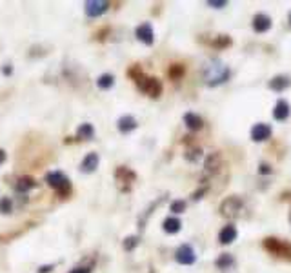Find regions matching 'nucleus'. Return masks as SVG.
Listing matches in <instances>:
<instances>
[{
  "mask_svg": "<svg viewBox=\"0 0 291 273\" xmlns=\"http://www.w3.org/2000/svg\"><path fill=\"white\" fill-rule=\"evenodd\" d=\"M273 117L277 120H286L290 117V104L286 101H279L273 107Z\"/></svg>",
  "mask_w": 291,
  "mask_h": 273,
  "instance_id": "2eb2a0df",
  "label": "nucleus"
},
{
  "mask_svg": "<svg viewBox=\"0 0 291 273\" xmlns=\"http://www.w3.org/2000/svg\"><path fill=\"white\" fill-rule=\"evenodd\" d=\"M237 235H238V232H237V226H233V224H227V226H224L222 230H220V233H219V240H220V244H231L235 239H237Z\"/></svg>",
  "mask_w": 291,
  "mask_h": 273,
  "instance_id": "9b49d317",
  "label": "nucleus"
},
{
  "mask_svg": "<svg viewBox=\"0 0 291 273\" xmlns=\"http://www.w3.org/2000/svg\"><path fill=\"white\" fill-rule=\"evenodd\" d=\"M180 226H182V222L177 217H167L164 220V232L169 233V235H175V233L180 232Z\"/></svg>",
  "mask_w": 291,
  "mask_h": 273,
  "instance_id": "f3484780",
  "label": "nucleus"
},
{
  "mask_svg": "<svg viewBox=\"0 0 291 273\" xmlns=\"http://www.w3.org/2000/svg\"><path fill=\"white\" fill-rule=\"evenodd\" d=\"M175 259H177L178 264H184V266H190L193 262L196 261V255H195V249L191 248L190 244H182L180 248L177 249V253H175Z\"/></svg>",
  "mask_w": 291,
  "mask_h": 273,
  "instance_id": "6e6552de",
  "label": "nucleus"
},
{
  "mask_svg": "<svg viewBox=\"0 0 291 273\" xmlns=\"http://www.w3.org/2000/svg\"><path fill=\"white\" fill-rule=\"evenodd\" d=\"M137 244H138V237H128L124 240V248L128 249V251H131V249L135 248Z\"/></svg>",
  "mask_w": 291,
  "mask_h": 273,
  "instance_id": "393cba45",
  "label": "nucleus"
},
{
  "mask_svg": "<svg viewBox=\"0 0 291 273\" xmlns=\"http://www.w3.org/2000/svg\"><path fill=\"white\" fill-rule=\"evenodd\" d=\"M182 71H184V69H182L180 66H173L171 71H169V75H171V77H178V75H180Z\"/></svg>",
  "mask_w": 291,
  "mask_h": 273,
  "instance_id": "bb28decb",
  "label": "nucleus"
},
{
  "mask_svg": "<svg viewBox=\"0 0 291 273\" xmlns=\"http://www.w3.org/2000/svg\"><path fill=\"white\" fill-rule=\"evenodd\" d=\"M231 71L222 60L213 59L209 60L206 68H204V82L208 86H219V84H224L229 78Z\"/></svg>",
  "mask_w": 291,
  "mask_h": 273,
  "instance_id": "f257e3e1",
  "label": "nucleus"
},
{
  "mask_svg": "<svg viewBox=\"0 0 291 273\" xmlns=\"http://www.w3.org/2000/svg\"><path fill=\"white\" fill-rule=\"evenodd\" d=\"M184 122H186V126L190 128V130H200L202 128V119L198 117V115H195V113H186L184 115Z\"/></svg>",
  "mask_w": 291,
  "mask_h": 273,
  "instance_id": "a211bd4d",
  "label": "nucleus"
},
{
  "mask_svg": "<svg viewBox=\"0 0 291 273\" xmlns=\"http://www.w3.org/2000/svg\"><path fill=\"white\" fill-rule=\"evenodd\" d=\"M208 6L215 7V9H222V7L227 6V2H226V0H209Z\"/></svg>",
  "mask_w": 291,
  "mask_h": 273,
  "instance_id": "a878e982",
  "label": "nucleus"
},
{
  "mask_svg": "<svg viewBox=\"0 0 291 273\" xmlns=\"http://www.w3.org/2000/svg\"><path fill=\"white\" fill-rule=\"evenodd\" d=\"M186 209V202L184 201H175L171 204V211L173 213H182Z\"/></svg>",
  "mask_w": 291,
  "mask_h": 273,
  "instance_id": "b1692460",
  "label": "nucleus"
},
{
  "mask_svg": "<svg viewBox=\"0 0 291 273\" xmlns=\"http://www.w3.org/2000/svg\"><path fill=\"white\" fill-rule=\"evenodd\" d=\"M259 171L260 173H271V168L267 166V164H260V166H259Z\"/></svg>",
  "mask_w": 291,
  "mask_h": 273,
  "instance_id": "c85d7f7f",
  "label": "nucleus"
},
{
  "mask_svg": "<svg viewBox=\"0 0 291 273\" xmlns=\"http://www.w3.org/2000/svg\"><path fill=\"white\" fill-rule=\"evenodd\" d=\"M91 270L89 268H86V266H82V268H75V270H71L69 273H89Z\"/></svg>",
  "mask_w": 291,
  "mask_h": 273,
  "instance_id": "cd10ccee",
  "label": "nucleus"
},
{
  "mask_svg": "<svg viewBox=\"0 0 291 273\" xmlns=\"http://www.w3.org/2000/svg\"><path fill=\"white\" fill-rule=\"evenodd\" d=\"M137 38L140 42H144L146 46H151L155 42V35H153V28L151 24H142L137 28Z\"/></svg>",
  "mask_w": 291,
  "mask_h": 273,
  "instance_id": "f8f14e48",
  "label": "nucleus"
},
{
  "mask_svg": "<svg viewBox=\"0 0 291 273\" xmlns=\"http://www.w3.org/2000/svg\"><path fill=\"white\" fill-rule=\"evenodd\" d=\"M220 213L226 219H238L244 215V202L238 197H227L226 201L220 204Z\"/></svg>",
  "mask_w": 291,
  "mask_h": 273,
  "instance_id": "f03ea898",
  "label": "nucleus"
},
{
  "mask_svg": "<svg viewBox=\"0 0 291 273\" xmlns=\"http://www.w3.org/2000/svg\"><path fill=\"white\" fill-rule=\"evenodd\" d=\"M290 220H291V213H290Z\"/></svg>",
  "mask_w": 291,
  "mask_h": 273,
  "instance_id": "72a5a7b5",
  "label": "nucleus"
},
{
  "mask_svg": "<svg viewBox=\"0 0 291 273\" xmlns=\"http://www.w3.org/2000/svg\"><path fill=\"white\" fill-rule=\"evenodd\" d=\"M117 126H119L120 133H131V131L137 128V120L133 119L131 115H126V117H120Z\"/></svg>",
  "mask_w": 291,
  "mask_h": 273,
  "instance_id": "dca6fc26",
  "label": "nucleus"
},
{
  "mask_svg": "<svg viewBox=\"0 0 291 273\" xmlns=\"http://www.w3.org/2000/svg\"><path fill=\"white\" fill-rule=\"evenodd\" d=\"M271 126L269 124H264V122H260V124H255L253 128H251V138L255 140V142H266V140H269L271 138Z\"/></svg>",
  "mask_w": 291,
  "mask_h": 273,
  "instance_id": "1a4fd4ad",
  "label": "nucleus"
},
{
  "mask_svg": "<svg viewBox=\"0 0 291 273\" xmlns=\"http://www.w3.org/2000/svg\"><path fill=\"white\" fill-rule=\"evenodd\" d=\"M97 84H98V88H100V89H109V88H113L115 77H113V75H109V73H104V75H100V77H98Z\"/></svg>",
  "mask_w": 291,
  "mask_h": 273,
  "instance_id": "4be33fe9",
  "label": "nucleus"
},
{
  "mask_svg": "<svg viewBox=\"0 0 291 273\" xmlns=\"http://www.w3.org/2000/svg\"><path fill=\"white\" fill-rule=\"evenodd\" d=\"M46 182H48L51 188H53L59 195L65 197L69 191H71V184H69V178L65 177L62 171H51L46 175Z\"/></svg>",
  "mask_w": 291,
  "mask_h": 273,
  "instance_id": "7ed1b4c3",
  "label": "nucleus"
},
{
  "mask_svg": "<svg viewBox=\"0 0 291 273\" xmlns=\"http://www.w3.org/2000/svg\"><path fill=\"white\" fill-rule=\"evenodd\" d=\"M291 86V78L288 75H277L269 80V88L273 89V91H284Z\"/></svg>",
  "mask_w": 291,
  "mask_h": 273,
  "instance_id": "4468645a",
  "label": "nucleus"
},
{
  "mask_svg": "<svg viewBox=\"0 0 291 273\" xmlns=\"http://www.w3.org/2000/svg\"><path fill=\"white\" fill-rule=\"evenodd\" d=\"M271 28V18L267 17L266 13H257L255 18H253V30L257 33H266Z\"/></svg>",
  "mask_w": 291,
  "mask_h": 273,
  "instance_id": "9d476101",
  "label": "nucleus"
},
{
  "mask_svg": "<svg viewBox=\"0 0 291 273\" xmlns=\"http://www.w3.org/2000/svg\"><path fill=\"white\" fill-rule=\"evenodd\" d=\"M135 77V82L140 89H142L144 93H148L149 97H159L162 93V84L161 80H157V78H151V77H144L142 71L140 75H133Z\"/></svg>",
  "mask_w": 291,
  "mask_h": 273,
  "instance_id": "20e7f679",
  "label": "nucleus"
},
{
  "mask_svg": "<svg viewBox=\"0 0 291 273\" xmlns=\"http://www.w3.org/2000/svg\"><path fill=\"white\" fill-rule=\"evenodd\" d=\"M6 161V153H4V151H2V149H0V164H2V162Z\"/></svg>",
  "mask_w": 291,
  "mask_h": 273,
  "instance_id": "7c9ffc66",
  "label": "nucleus"
},
{
  "mask_svg": "<svg viewBox=\"0 0 291 273\" xmlns=\"http://www.w3.org/2000/svg\"><path fill=\"white\" fill-rule=\"evenodd\" d=\"M98 162H100L98 155H97V153H88V155H86V159L82 161V164H80V170H82L84 173H93L97 168H98Z\"/></svg>",
  "mask_w": 291,
  "mask_h": 273,
  "instance_id": "ddd939ff",
  "label": "nucleus"
},
{
  "mask_svg": "<svg viewBox=\"0 0 291 273\" xmlns=\"http://www.w3.org/2000/svg\"><path fill=\"white\" fill-rule=\"evenodd\" d=\"M36 182H35V178H31V177H22V178H18V182H17V191L18 193H28V191L31 190V188H35Z\"/></svg>",
  "mask_w": 291,
  "mask_h": 273,
  "instance_id": "6ab92c4d",
  "label": "nucleus"
},
{
  "mask_svg": "<svg viewBox=\"0 0 291 273\" xmlns=\"http://www.w3.org/2000/svg\"><path fill=\"white\" fill-rule=\"evenodd\" d=\"M264 246H266L267 251H271L273 255L291 259V246L288 242H284V240H280V239H273V237L266 239V240H264Z\"/></svg>",
  "mask_w": 291,
  "mask_h": 273,
  "instance_id": "39448f33",
  "label": "nucleus"
},
{
  "mask_svg": "<svg viewBox=\"0 0 291 273\" xmlns=\"http://www.w3.org/2000/svg\"><path fill=\"white\" fill-rule=\"evenodd\" d=\"M93 133H95L93 126H91V124H82L80 128H78L77 136H78V138H82V140H89V138H93Z\"/></svg>",
  "mask_w": 291,
  "mask_h": 273,
  "instance_id": "412c9836",
  "label": "nucleus"
},
{
  "mask_svg": "<svg viewBox=\"0 0 291 273\" xmlns=\"http://www.w3.org/2000/svg\"><path fill=\"white\" fill-rule=\"evenodd\" d=\"M288 18H290V28H291V11H290V17H288Z\"/></svg>",
  "mask_w": 291,
  "mask_h": 273,
  "instance_id": "473e14b6",
  "label": "nucleus"
},
{
  "mask_svg": "<svg viewBox=\"0 0 291 273\" xmlns=\"http://www.w3.org/2000/svg\"><path fill=\"white\" fill-rule=\"evenodd\" d=\"M115 178H117V184H119L120 191H129L131 184L135 182V173L131 171L129 168L120 166L117 170V173H115Z\"/></svg>",
  "mask_w": 291,
  "mask_h": 273,
  "instance_id": "423d86ee",
  "label": "nucleus"
},
{
  "mask_svg": "<svg viewBox=\"0 0 291 273\" xmlns=\"http://www.w3.org/2000/svg\"><path fill=\"white\" fill-rule=\"evenodd\" d=\"M107 7H109V2H104V0H89L84 4V11L86 15L91 18H97L104 15L107 11Z\"/></svg>",
  "mask_w": 291,
  "mask_h": 273,
  "instance_id": "0eeeda50",
  "label": "nucleus"
},
{
  "mask_svg": "<svg viewBox=\"0 0 291 273\" xmlns=\"http://www.w3.org/2000/svg\"><path fill=\"white\" fill-rule=\"evenodd\" d=\"M51 268H53V266H42L40 270H38V272H40V273H48L49 270H51Z\"/></svg>",
  "mask_w": 291,
  "mask_h": 273,
  "instance_id": "c756f323",
  "label": "nucleus"
},
{
  "mask_svg": "<svg viewBox=\"0 0 291 273\" xmlns=\"http://www.w3.org/2000/svg\"><path fill=\"white\" fill-rule=\"evenodd\" d=\"M11 208H13L11 201H9L7 197H4V199L0 201V211H2L4 215H7V213H11Z\"/></svg>",
  "mask_w": 291,
  "mask_h": 273,
  "instance_id": "5701e85b",
  "label": "nucleus"
},
{
  "mask_svg": "<svg viewBox=\"0 0 291 273\" xmlns=\"http://www.w3.org/2000/svg\"><path fill=\"white\" fill-rule=\"evenodd\" d=\"M11 71H13V69H11V66H9V68H7V66H6V68H4V75H11Z\"/></svg>",
  "mask_w": 291,
  "mask_h": 273,
  "instance_id": "2f4dec72",
  "label": "nucleus"
},
{
  "mask_svg": "<svg viewBox=\"0 0 291 273\" xmlns=\"http://www.w3.org/2000/svg\"><path fill=\"white\" fill-rule=\"evenodd\" d=\"M215 266L219 268V270H229V268L235 266V259H233V255H229V253H222V255L215 261Z\"/></svg>",
  "mask_w": 291,
  "mask_h": 273,
  "instance_id": "aec40b11",
  "label": "nucleus"
}]
</instances>
